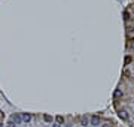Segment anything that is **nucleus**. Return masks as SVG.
Instances as JSON below:
<instances>
[{
  "instance_id": "nucleus-3",
  "label": "nucleus",
  "mask_w": 134,
  "mask_h": 127,
  "mask_svg": "<svg viewBox=\"0 0 134 127\" xmlns=\"http://www.w3.org/2000/svg\"><path fill=\"white\" fill-rule=\"evenodd\" d=\"M91 124L92 126H98L100 124V118L97 117V115H92V117H91Z\"/></svg>"
},
{
  "instance_id": "nucleus-9",
  "label": "nucleus",
  "mask_w": 134,
  "mask_h": 127,
  "mask_svg": "<svg viewBox=\"0 0 134 127\" xmlns=\"http://www.w3.org/2000/svg\"><path fill=\"white\" fill-rule=\"evenodd\" d=\"M81 124H82V126H88V118H86V117H82V118H81Z\"/></svg>"
},
{
  "instance_id": "nucleus-10",
  "label": "nucleus",
  "mask_w": 134,
  "mask_h": 127,
  "mask_svg": "<svg viewBox=\"0 0 134 127\" xmlns=\"http://www.w3.org/2000/svg\"><path fill=\"white\" fill-rule=\"evenodd\" d=\"M124 18H125L127 21H128V20H130V14H128V12H127V10H124Z\"/></svg>"
},
{
  "instance_id": "nucleus-12",
  "label": "nucleus",
  "mask_w": 134,
  "mask_h": 127,
  "mask_svg": "<svg viewBox=\"0 0 134 127\" xmlns=\"http://www.w3.org/2000/svg\"><path fill=\"white\" fill-rule=\"evenodd\" d=\"M54 127H61V126H60V124H55V126H54Z\"/></svg>"
},
{
  "instance_id": "nucleus-14",
  "label": "nucleus",
  "mask_w": 134,
  "mask_h": 127,
  "mask_svg": "<svg viewBox=\"0 0 134 127\" xmlns=\"http://www.w3.org/2000/svg\"><path fill=\"white\" fill-rule=\"evenodd\" d=\"M0 115H2V112H0Z\"/></svg>"
},
{
  "instance_id": "nucleus-1",
  "label": "nucleus",
  "mask_w": 134,
  "mask_h": 127,
  "mask_svg": "<svg viewBox=\"0 0 134 127\" xmlns=\"http://www.w3.org/2000/svg\"><path fill=\"white\" fill-rule=\"evenodd\" d=\"M10 121H12V123H15V124H19L21 121H22V118H21L19 114H14L12 117H10Z\"/></svg>"
},
{
  "instance_id": "nucleus-4",
  "label": "nucleus",
  "mask_w": 134,
  "mask_h": 127,
  "mask_svg": "<svg viewBox=\"0 0 134 127\" xmlns=\"http://www.w3.org/2000/svg\"><path fill=\"white\" fill-rule=\"evenodd\" d=\"M21 118H22V121H24V123H29V121L31 120V115H30V114H22Z\"/></svg>"
},
{
  "instance_id": "nucleus-8",
  "label": "nucleus",
  "mask_w": 134,
  "mask_h": 127,
  "mask_svg": "<svg viewBox=\"0 0 134 127\" xmlns=\"http://www.w3.org/2000/svg\"><path fill=\"white\" fill-rule=\"evenodd\" d=\"M43 120L46 121V123H51V121H52V117H51V115H48V114H45V115H43Z\"/></svg>"
},
{
  "instance_id": "nucleus-7",
  "label": "nucleus",
  "mask_w": 134,
  "mask_h": 127,
  "mask_svg": "<svg viewBox=\"0 0 134 127\" xmlns=\"http://www.w3.org/2000/svg\"><path fill=\"white\" fill-rule=\"evenodd\" d=\"M64 123V117H63V115H58V117H57V124H63Z\"/></svg>"
},
{
  "instance_id": "nucleus-13",
  "label": "nucleus",
  "mask_w": 134,
  "mask_h": 127,
  "mask_svg": "<svg viewBox=\"0 0 134 127\" xmlns=\"http://www.w3.org/2000/svg\"><path fill=\"white\" fill-rule=\"evenodd\" d=\"M6 127H14V126H12V124H9V126H6Z\"/></svg>"
},
{
  "instance_id": "nucleus-2",
  "label": "nucleus",
  "mask_w": 134,
  "mask_h": 127,
  "mask_svg": "<svg viewBox=\"0 0 134 127\" xmlns=\"http://www.w3.org/2000/svg\"><path fill=\"white\" fill-rule=\"evenodd\" d=\"M118 115H119V118H121V120H124V121L128 120V114H127V111H124V109H122V111H119Z\"/></svg>"
},
{
  "instance_id": "nucleus-11",
  "label": "nucleus",
  "mask_w": 134,
  "mask_h": 127,
  "mask_svg": "<svg viewBox=\"0 0 134 127\" xmlns=\"http://www.w3.org/2000/svg\"><path fill=\"white\" fill-rule=\"evenodd\" d=\"M101 127H112V124H109V123H104Z\"/></svg>"
},
{
  "instance_id": "nucleus-6",
  "label": "nucleus",
  "mask_w": 134,
  "mask_h": 127,
  "mask_svg": "<svg viewBox=\"0 0 134 127\" xmlns=\"http://www.w3.org/2000/svg\"><path fill=\"white\" fill-rule=\"evenodd\" d=\"M131 61H133V57H131V56H127V57H125V60H124V64L127 66V64H130Z\"/></svg>"
},
{
  "instance_id": "nucleus-5",
  "label": "nucleus",
  "mask_w": 134,
  "mask_h": 127,
  "mask_svg": "<svg viewBox=\"0 0 134 127\" xmlns=\"http://www.w3.org/2000/svg\"><path fill=\"white\" fill-rule=\"evenodd\" d=\"M113 97L116 99V100H118V99H121V97H122V91L119 90V88H118V90H115V93H113Z\"/></svg>"
}]
</instances>
